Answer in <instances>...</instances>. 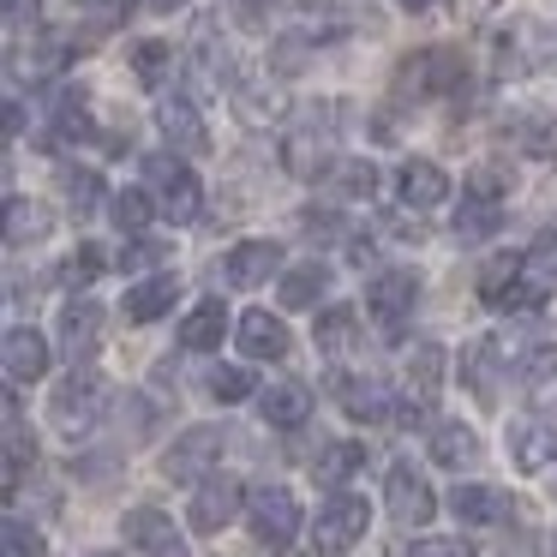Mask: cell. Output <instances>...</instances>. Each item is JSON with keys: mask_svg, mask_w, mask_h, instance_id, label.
<instances>
[{"mask_svg": "<svg viewBox=\"0 0 557 557\" xmlns=\"http://www.w3.org/2000/svg\"><path fill=\"white\" fill-rule=\"evenodd\" d=\"M480 300L492 306V312H540L545 282L528 276V258L521 252H497L492 264L480 270Z\"/></svg>", "mask_w": 557, "mask_h": 557, "instance_id": "1", "label": "cell"}, {"mask_svg": "<svg viewBox=\"0 0 557 557\" xmlns=\"http://www.w3.org/2000/svg\"><path fill=\"white\" fill-rule=\"evenodd\" d=\"M102 408H109V384H102L90 366H73V377H61V389H54V425H61V437H85L90 425L102 420Z\"/></svg>", "mask_w": 557, "mask_h": 557, "instance_id": "2", "label": "cell"}, {"mask_svg": "<svg viewBox=\"0 0 557 557\" xmlns=\"http://www.w3.org/2000/svg\"><path fill=\"white\" fill-rule=\"evenodd\" d=\"M246 521H252V540L270 545V552H288L294 540H300V497L288 492V485H258L252 497H246Z\"/></svg>", "mask_w": 557, "mask_h": 557, "instance_id": "3", "label": "cell"}, {"mask_svg": "<svg viewBox=\"0 0 557 557\" xmlns=\"http://www.w3.org/2000/svg\"><path fill=\"white\" fill-rule=\"evenodd\" d=\"M145 186H150V198H157V210L169 222H193L198 210H205V186H198V174L186 169L181 157H150Z\"/></svg>", "mask_w": 557, "mask_h": 557, "instance_id": "4", "label": "cell"}, {"mask_svg": "<svg viewBox=\"0 0 557 557\" xmlns=\"http://www.w3.org/2000/svg\"><path fill=\"white\" fill-rule=\"evenodd\" d=\"M366 521H372L366 497L336 492L324 509H318V521H312V552H318V557H342V552H354V545L366 540Z\"/></svg>", "mask_w": 557, "mask_h": 557, "instance_id": "5", "label": "cell"}, {"mask_svg": "<svg viewBox=\"0 0 557 557\" xmlns=\"http://www.w3.org/2000/svg\"><path fill=\"white\" fill-rule=\"evenodd\" d=\"M497 228H504V186H497L492 174H473V181L461 186V205H456L449 234H456L461 246H480V240H492Z\"/></svg>", "mask_w": 557, "mask_h": 557, "instance_id": "6", "label": "cell"}, {"mask_svg": "<svg viewBox=\"0 0 557 557\" xmlns=\"http://www.w3.org/2000/svg\"><path fill=\"white\" fill-rule=\"evenodd\" d=\"M222 425H193V432H181L174 437V449L162 456V473H169L174 485H193V480H205L210 468L222 461Z\"/></svg>", "mask_w": 557, "mask_h": 557, "instance_id": "7", "label": "cell"}, {"mask_svg": "<svg viewBox=\"0 0 557 557\" xmlns=\"http://www.w3.org/2000/svg\"><path fill=\"white\" fill-rule=\"evenodd\" d=\"M246 485L240 480H228V473H216V480H198V492H193V504H186V521H193V533H222L234 516L246 509Z\"/></svg>", "mask_w": 557, "mask_h": 557, "instance_id": "8", "label": "cell"}, {"mask_svg": "<svg viewBox=\"0 0 557 557\" xmlns=\"http://www.w3.org/2000/svg\"><path fill=\"white\" fill-rule=\"evenodd\" d=\"M437 384H444V348H437V342H413V354H408V396L396 401V420L401 425L425 420V408L437 401Z\"/></svg>", "mask_w": 557, "mask_h": 557, "instance_id": "9", "label": "cell"}, {"mask_svg": "<svg viewBox=\"0 0 557 557\" xmlns=\"http://www.w3.org/2000/svg\"><path fill=\"white\" fill-rule=\"evenodd\" d=\"M366 306H372V318L389 336H401L408 312L420 306V276H413V270H384V276H372V288H366Z\"/></svg>", "mask_w": 557, "mask_h": 557, "instance_id": "10", "label": "cell"}, {"mask_svg": "<svg viewBox=\"0 0 557 557\" xmlns=\"http://www.w3.org/2000/svg\"><path fill=\"white\" fill-rule=\"evenodd\" d=\"M0 360H7V384H37V377H49V360H54V348L42 342V330H30V324H13L7 330V348H0Z\"/></svg>", "mask_w": 557, "mask_h": 557, "instance_id": "11", "label": "cell"}, {"mask_svg": "<svg viewBox=\"0 0 557 557\" xmlns=\"http://www.w3.org/2000/svg\"><path fill=\"white\" fill-rule=\"evenodd\" d=\"M121 533H126V545H138L145 557H193L181 540V528H174L162 509H126Z\"/></svg>", "mask_w": 557, "mask_h": 557, "instance_id": "12", "label": "cell"}, {"mask_svg": "<svg viewBox=\"0 0 557 557\" xmlns=\"http://www.w3.org/2000/svg\"><path fill=\"white\" fill-rule=\"evenodd\" d=\"M389 516L401 521V528H420V521H432V509H437V497H432V485H425V473H413V461H396L389 468Z\"/></svg>", "mask_w": 557, "mask_h": 557, "instance_id": "13", "label": "cell"}, {"mask_svg": "<svg viewBox=\"0 0 557 557\" xmlns=\"http://www.w3.org/2000/svg\"><path fill=\"white\" fill-rule=\"evenodd\" d=\"M401 85H420V97H444L468 85V66L456 49H425L420 61H401Z\"/></svg>", "mask_w": 557, "mask_h": 557, "instance_id": "14", "label": "cell"}, {"mask_svg": "<svg viewBox=\"0 0 557 557\" xmlns=\"http://www.w3.org/2000/svg\"><path fill=\"white\" fill-rule=\"evenodd\" d=\"M509 461H516L521 473L557 468V425L552 420H516L509 425Z\"/></svg>", "mask_w": 557, "mask_h": 557, "instance_id": "15", "label": "cell"}, {"mask_svg": "<svg viewBox=\"0 0 557 557\" xmlns=\"http://www.w3.org/2000/svg\"><path fill=\"white\" fill-rule=\"evenodd\" d=\"M157 126H162V138H169L174 150H210V133H205V114H198V102L193 97H162L157 102Z\"/></svg>", "mask_w": 557, "mask_h": 557, "instance_id": "16", "label": "cell"}, {"mask_svg": "<svg viewBox=\"0 0 557 557\" xmlns=\"http://www.w3.org/2000/svg\"><path fill=\"white\" fill-rule=\"evenodd\" d=\"M396 193H401V205H408V210H432V205H444V198H449V174L437 169L432 157H408L396 169Z\"/></svg>", "mask_w": 557, "mask_h": 557, "instance_id": "17", "label": "cell"}, {"mask_svg": "<svg viewBox=\"0 0 557 557\" xmlns=\"http://www.w3.org/2000/svg\"><path fill=\"white\" fill-rule=\"evenodd\" d=\"M234 342H240L246 360H282V354H288V324L270 318L264 306H252V312H240V324H234Z\"/></svg>", "mask_w": 557, "mask_h": 557, "instance_id": "18", "label": "cell"}, {"mask_svg": "<svg viewBox=\"0 0 557 557\" xmlns=\"http://www.w3.org/2000/svg\"><path fill=\"white\" fill-rule=\"evenodd\" d=\"M102 348V306L97 300H73L61 312V354L66 360H90V354Z\"/></svg>", "mask_w": 557, "mask_h": 557, "instance_id": "19", "label": "cell"}, {"mask_svg": "<svg viewBox=\"0 0 557 557\" xmlns=\"http://www.w3.org/2000/svg\"><path fill=\"white\" fill-rule=\"evenodd\" d=\"M282 270V246L276 240H240L228 252V264H222V276L234 282V288H258V282H270Z\"/></svg>", "mask_w": 557, "mask_h": 557, "instance_id": "20", "label": "cell"}, {"mask_svg": "<svg viewBox=\"0 0 557 557\" xmlns=\"http://www.w3.org/2000/svg\"><path fill=\"white\" fill-rule=\"evenodd\" d=\"M258 408H264V425H276V432H294V425L312 420V389L294 384V377H282V384L258 389Z\"/></svg>", "mask_w": 557, "mask_h": 557, "instance_id": "21", "label": "cell"}, {"mask_svg": "<svg viewBox=\"0 0 557 557\" xmlns=\"http://www.w3.org/2000/svg\"><path fill=\"white\" fill-rule=\"evenodd\" d=\"M336 389H342V408H348V420L377 425V420H389V413H396L384 377H336Z\"/></svg>", "mask_w": 557, "mask_h": 557, "instance_id": "22", "label": "cell"}, {"mask_svg": "<svg viewBox=\"0 0 557 557\" xmlns=\"http://www.w3.org/2000/svg\"><path fill=\"white\" fill-rule=\"evenodd\" d=\"M497 366H504V348H497V336H480L461 348V384L473 389L480 401L497 396Z\"/></svg>", "mask_w": 557, "mask_h": 557, "instance_id": "23", "label": "cell"}, {"mask_svg": "<svg viewBox=\"0 0 557 557\" xmlns=\"http://www.w3.org/2000/svg\"><path fill=\"white\" fill-rule=\"evenodd\" d=\"M174 300H181V282L174 276H145L126 288V318L133 324H157L162 312H174Z\"/></svg>", "mask_w": 557, "mask_h": 557, "instance_id": "24", "label": "cell"}, {"mask_svg": "<svg viewBox=\"0 0 557 557\" xmlns=\"http://www.w3.org/2000/svg\"><path fill=\"white\" fill-rule=\"evenodd\" d=\"M228 102H234V114H240L246 126H270V121L288 114V90H276V85H234Z\"/></svg>", "mask_w": 557, "mask_h": 557, "instance_id": "25", "label": "cell"}, {"mask_svg": "<svg viewBox=\"0 0 557 557\" xmlns=\"http://www.w3.org/2000/svg\"><path fill=\"white\" fill-rule=\"evenodd\" d=\"M449 509H456L461 521H473V528H492V521L509 516V497L497 492V485H456V492H449Z\"/></svg>", "mask_w": 557, "mask_h": 557, "instance_id": "26", "label": "cell"}, {"mask_svg": "<svg viewBox=\"0 0 557 557\" xmlns=\"http://www.w3.org/2000/svg\"><path fill=\"white\" fill-rule=\"evenodd\" d=\"M324 186H330L336 198H348V205H372V198H377V169H372V162H360V157L330 162V169H324Z\"/></svg>", "mask_w": 557, "mask_h": 557, "instance_id": "27", "label": "cell"}, {"mask_svg": "<svg viewBox=\"0 0 557 557\" xmlns=\"http://www.w3.org/2000/svg\"><path fill=\"white\" fill-rule=\"evenodd\" d=\"M432 461L437 468H468V461H480V437H473V425L437 420L432 425Z\"/></svg>", "mask_w": 557, "mask_h": 557, "instance_id": "28", "label": "cell"}, {"mask_svg": "<svg viewBox=\"0 0 557 557\" xmlns=\"http://www.w3.org/2000/svg\"><path fill=\"white\" fill-rule=\"evenodd\" d=\"M37 461V444L25 437V413H18V396H7V497L25 485V468Z\"/></svg>", "mask_w": 557, "mask_h": 557, "instance_id": "29", "label": "cell"}, {"mask_svg": "<svg viewBox=\"0 0 557 557\" xmlns=\"http://www.w3.org/2000/svg\"><path fill=\"white\" fill-rule=\"evenodd\" d=\"M222 330H228V312H222V300H205V306H193V312H186L181 348L210 354V348H222Z\"/></svg>", "mask_w": 557, "mask_h": 557, "instance_id": "30", "label": "cell"}, {"mask_svg": "<svg viewBox=\"0 0 557 557\" xmlns=\"http://www.w3.org/2000/svg\"><path fill=\"white\" fill-rule=\"evenodd\" d=\"M109 210H114V228H121V234H145L150 216H162L157 198H150V186H121Z\"/></svg>", "mask_w": 557, "mask_h": 557, "instance_id": "31", "label": "cell"}, {"mask_svg": "<svg viewBox=\"0 0 557 557\" xmlns=\"http://www.w3.org/2000/svg\"><path fill=\"white\" fill-rule=\"evenodd\" d=\"M360 468H366V444H348V437H342V444L318 449V480L324 485H348Z\"/></svg>", "mask_w": 557, "mask_h": 557, "instance_id": "32", "label": "cell"}, {"mask_svg": "<svg viewBox=\"0 0 557 557\" xmlns=\"http://www.w3.org/2000/svg\"><path fill=\"white\" fill-rule=\"evenodd\" d=\"M133 73L145 90H162L174 73V42H133Z\"/></svg>", "mask_w": 557, "mask_h": 557, "instance_id": "33", "label": "cell"}, {"mask_svg": "<svg viewBox=\"0 0 557 557\" xmlns=\"http://www.w3.org/2000/svg\"><path fill=\"white\" fill-rule=\"evenodd\" d=\"M49 210L42 205H25V198H13V205H7V246H37L42 234H49Z\"/></svg>", "mask_w": 557, "mask_h": 557, "instance_id": "34", "label": "cell"}, {"mask_svg": "<svg viewBox=\"0 0 557 557\" xmlns=\"http://www.w3.org/2000/svg\"><path fill=\"white\" fill-rule=\"evenodd\" d=\"M324 270L318 264H300V270H288V276H282V306H288V312H306V306H318V294H324Z\"/></svg>", "mask_w": 557, "mask_h": 557, "instance_id": "35", "label": "cell"}, {"mask_svg": "<svg viewBox=\"0 0 557 557\" xmlns=\"http://www.w3.org/2000/svg\"><path fill=\"white\" fill-rule=\"evenodd\" d=\"M516 377H521L528 389H545V384H552V377H557V342H533V348L516 360Z\"/></svg>", "mask_w": 557, "mask_h": 557, "instance_id": "36", "label": "cell"}, {"mask_svg": "<svg viewBox=\"0 0 557 557\" xmlns=\"http://www.w3.org/2000/svg\"><path fill=\"white\" fill-rule=\"evenodd\" d=\"M354 336H360V330H354V312H348V306H330V312L318 318V348H324V354H348Z\"/></svg>", "mask_w": 557, "mask_h": 557, "instance_id": "37", "label": "cell"}, {"mask_svg": "<svg viewBox=\"0 0 557 557\" xmlns=\"http://www.w3.org/2000/svg\"><path fill=\"white\" fill-rule=\"evenodd\" d=\"M210 396H216L222 408H234V401L258 396V377L246 372V366H216V372H210Z\"/></svg>", "mask_w": 557, "mask_h": 557, "instance_id": "38", "label": "cell"}, {"mask_svg": "<svg viewBox=\"0 0 557 557\" xmlns=\"http://www.w3.org/2000/svg\"><path fill=\"white\" fill-rule=\"evenodd\" d=\"M0 557H49V540H42L30 521L13 516L7 528H0Z\"/></svg>", "mask_w": 557, "mask_h": 557, "instance_id": "39", "label": "cell"}, {"mask_svg": "<svg viewBox=\"0 0 557 557\" xmlns=\"http://www.w3.org/2000/svg\"><path fill=\"white\" fill-rule=\"evenodd\" d=\"M97 270H102V252H97V246H78V252L61 264V282L78 294V288H90V282H97Z\"/></svg>", "mask_w": 557, "mask_h": 557, "instance_id": "40", "label": "cell"}, {"mask_svg": "<svg viewBox=\"0 0 557 557\" xmlns=\"http://www.w3.org/2000/svg\"><path fill=\"white\" fill-rule=\"evenodd\" d=\"M528 276H533V282H557V228L533 240V252H528Z\"/></svg>", "mask_w": 557, "mask_h": 557, "instance_id": "41", "label": "cell"}, {"mask_svg": "<svg viewBox=\"0 0 557 557\" xmlns=\"http://www.w3.org/2000/svg\"><path fill=\"white\" fill-rule=\"evenodd\" d=\"M97 174H90V169H73V174H66V198H73V210H78V216H90V210H97Z\"/></svg>", "mask_w": 557, "mask_h": 557, "instance_id": "42", "label": "cell"}, {"mask_svg": "<svg viewBox=\"0 0 557 557\" xmlns=\"http://www.w3.org/2000/svg\"><path fill=\"white\" fill-rule=\"evenodd\" d=\"M401 557H473L468 540H408Z\"/></svg>", "mask_w": 557, "mask_h": 557, "instance_id": "43", "label": "cell"}, {"mask_svg": "<svg viewBox=\"0 0 557 557\" xmlns=\"http://www.w3.org/2000/svg\"><path fill=\"white\" fill-rule=\"evenodd\" d=\"M37 18H42V0H7V37H25V30H37Z\"/></svg>", "mask_w": 557, "mask_h": 557, "instance_id": "44", "label": "cell"}, {"mask_svg": "<svg viewBox=\"0 0 557 557\" xmlns=\"http://www.w3.org/2000/svg\"><path fill=\"white\" fill-rule=\"evenodd\" d=\"M300 228L312 234V240H342V216H336V210H306Z\"/></svg>", "mask_w": 557, "mask_h": 557, "instance_id": "45", "label": "cell"}, {"mask_svg": "<svg viewBox=\"0 0 557 557\" xmlns=\"http://www.w3.org/2000/svg\"><path fill=\"white\" fill-rule=\"evenodd\" d=\"M234 7V18H240V25H270V13H276V0H228Z\"/></svg>", "mask_w": 557, "mask_h": 557, "instance_id": "46", "label": "cell"}, {"mask_svg": "<svg viewBox=\"0 0 557 557\" xmlns=\"http://www.w3.org/2000/svg\"><path fill=\"white\" fill-rule=\"evenodd\" d=\"M162 252H169V246H162V240H133V246H126V252H121V264H126V270H138V264H157Z\"/></svg>", "mask_w": 557, "mask_h": 557, "instance_id": "47", "label": "cell"}, {"mask_svg": "<svg viewBox=\"0 0 557 557\" xmlns=\"http://www.w3.org/2000/svg\"><path fill=\"white\" fill-rule=\"evenodd\" d=\"M85 7H97L102 18H126V13H133V0H85Z\"/></svg>", "mask_w": 557, "mask_h": 557, "instance_id": "48", "label": "cell"}, {"mask_svg": "<svg viewBox=\"0 0 557 557\" xmlns=\"http://www.w3.org/2000/svg\"><path fill=\"white\" fill-rule=\"evenodd\" d=\"M396 7H401V13H432L437 0H396Z\"/></svg>", "mask_w": 557, "mask_h": 557, "instance_id": "49", "label": "cell"}, {"mask_svg": "<svg viewBox=\"0 0 557 557\" xmlns=\"http://www.w3.org/2000/svg\"><path fill=\"white\" fill-rule=\"evenodd\" d=\"M145 7H157V13H174V7H186V0H145Z\"/></svg>", "mask_w": 557, "mask_h": 557, "instance_id": "50", "label": "cell"}, {"mask_svg": "<svg viewBox=\"0 0 557 557\" xmlns=\"http://www.w3.org/2000/svg\"><path fill=\"white\" fill-rule=\"evenodd\" d=\"M97 557H114V552H97Z\"/></svg>", "mask_w": 557, "mask_h": 557, "instance_id": "51", "label": "cell"}]
</instances>
